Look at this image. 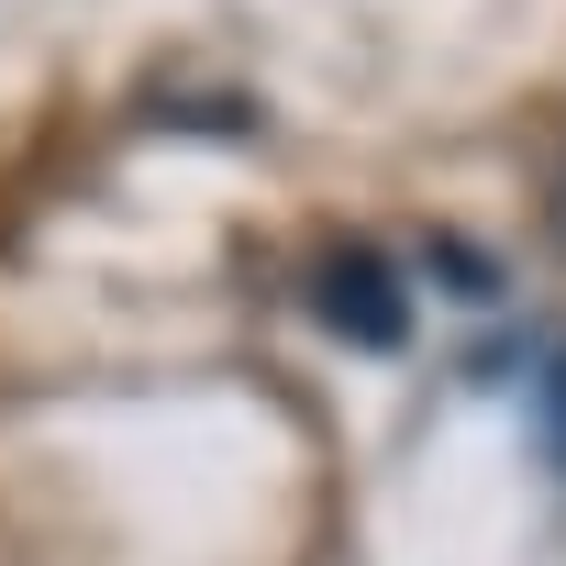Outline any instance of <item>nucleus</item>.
Returning a JSON list of instances; mask_svg holds the SVG:
<instances>
[{
  "instance_id": "nucleus-3",
  "label": "nucleus",
  "mask_w": 566,
  "mask_h": 566,
  "mask_svg": "<svg viewBox=\"0 0 566 566\" xmlns=\"http://www.w3.org/2000/svg\"><path fill=\"white\" fill-rule=\"evenodd\" d=\"M555 233H566V156H555Z\"/></svg>"
},
{
  "instance_id": "nucleus-2",
  "label": "nucleus",
  "mask_w": 566,
  "mask_h": 566,
  "mask_svg": "<svg viewBox=\"0 0 566 566\" xmlns=\"http://www.w3.org/2000/svg\"><path fill=\"white\" fill-rule=\"evenodd\" d=\"M522 411H533V444H544V467L566 489V345H533L522 356Z\"/></svg>"
},
{
  "instance_id": "nucleus-1",
  "label": "nucleus",
  "mask_w": 566,
  "mask_h": 566,
  "mask_svg": "<svg viewBox=\"0 0 566 566\" xmlns=\"http://www.w3.org/2000/svg\"><path fill=\"white\" fill-rule=\"evenodd\" d=\"M312 323H323L334 345H356V356H400V345H411L400 266H389L378 244H334V255L312 266Z\"/></svg>"
}]
</instances>
